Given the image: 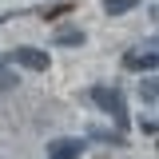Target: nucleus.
<instances>
[{"mask_svg":"<svg viewBox=\"0 0 159 159\" xmlns=\"http://www.w3.org/2000/svg\"><path fill=\"white\" fill-rule=\"evenodd\" d=\"M88 96H92V103H96L99 111H107V116L116 119L119 135H123V131H127V103H123V92H119V88H107V84H96Z\"/></svg>","mask_w":159,"mask_h":159,"instance_id":"obj_1","label":"nucleus"},{"mask_svg":"<svg viewBox=\"0 0 159 159\" xmlns=\"http://www.w3.org/2000/svg\"><path fill=\"white\" fill-rule=\"evenodd\" d=\"M139 8V0H103V12L107 16H123V12H131Z\"/></svg>","mask_w":159,"mask_h":159,"instance_id":"obj_7","label":"nucleus"},{"mask_svg":"<svg viewBox=\"0 0 159 159\" xmlns=\"http://www.w3.org/2000/svg\"><path fill=\"white\" fill-rule=\"evenodd\" d=\"M16 84H20V80H16V68H12L8 60H0V96H4V92H12Z\"/></svg>","mask_w":159,"mask_h":159,"instance_id":"obj_6","label":"nucleus"},{"mask_svg":"<svg viewBox=\"0 0 159 159\" xmlns=\"http://www.w3.org/2000/svg\"><path fill=\"white\" fill-rule=\"evenodd\" d=\"M155 64H159L155 44H147V52H127L123 56V68H131V72H155Z\"/></svg>","mask_w":159,"mask_h":159,"instance_id":"obj_3","label":"nucleus"},{"mask_svg":"<svg viewBox=\"0 0 159 159\" xmlns=\"http://www.w3.org/2000/svg\"><path fill=\"white\" fill-rule=\"evenodd\" d=\"M80 155H84L80 139H52L48 143V159H80Z\"/></svg>","mask_w":159,"mask_h":159,"instance_id":"obj_4","label":"nucleus"},{"mask_svg":"<svg viewBox=\"0 0 159 159\" xmlns=\"http://www.w3.org/2000/svg\"><path fill=\"white\" fill-rule=\"evenodd\" d=\"M4 20H8V16H0V24H4Z\"/></svg>","mask_w":159,"mask_h":159,"instance_id":"obj_9","label":"nucleus"},{"mask_svg":"<svg viewBox=\"0 0 159 159\" xmlns=\"http://www.w3.org/2000/svg\"><path fill=\"white\" fill-rule=\"evenodd\" d=\"M4 60L28 68V72H48V52H40V48H12Z\"/></svg>","mask_w":159,"mask_h":159,"instance_id":"obj_2","label":"nucleus"},{"mask_svg":"<svg viewBox=\"0 0 159 159\" xmlns=\"http://www.w3.org/2000/svg\"><path fill=\"white\" fill-rule=\"evenodd\" d=\"M139 96L147 99V103H155V99H159V92H155V80H139Z\"/></svg>","mask_w":159,"mask_h":159,"instance_id":"obj_8","label":"nucleus"},{"mask_svg":"<svg viewBox=\"0 0 159 159\" xmlns=\"http://www.w3.org/2000/svg\"><path fill=\"white\" fill-rule=\"evenodd\" d=\"M84 28H60L56 36H52V44H56V48H80V44H84Z\"/></svg>","mask_w":159,"mask_h":159,"instance_id":"obj_5","label":"nucleus"}]
</instances>
